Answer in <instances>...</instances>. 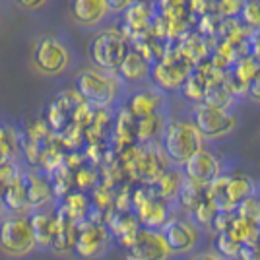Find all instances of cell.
<instances>
[{
  "mask_svg": "<svg viewBox=\"0 0 260 260\" xmlns=\"http://www.w3.org/2000/svg\"><path fill=\"white\" fill-rule=\"evenodd\" d=\"M186 260H225L223 256H219L214 249H204V250H194L190 252Z\"/></svg>",
  "mask_w": 260,
  "mask_h": 260,
  "instance_id": "8d00e7d4",
  "label": "cell"
},
{
  "mask_svg": "<svg viewBox=\"0 0 260 260\" xmlns=\"http://www.w3.org/2000/svg\"><path fill=\"white\" fill-rule=\"evenodd\" d=\"M241 243L229 231L214 233V250L225 260H241Z\"/></svg>",
  "mask_w": 260,
  "mask_h": 260,
  "instance_id": "f1b7e54d",
  "label": "cell"
},
{
  "mask_svg": "<svg viewBox=\"0 0 260 260\" xmlns=\"http://www.w3.org/2000/svg\"><path fill=\"white\" fill-rule=\"evenodd\" d=\"M58 204L64 208L66 214L76 221V225L87 221L89 210H91V198L84 190H80V192H68V194L62 196L58 200Z\"/></svg>",
  "mask_w": 260,
  "mask_h": 260,
  "instance_id": "d4e9b609",
  "label": "cell"
},
{
  "mask_svg": "<svg viewBox=\"0 0 260 260\" xmlns=\"http://www.w3.org/2000/svg\"><path fill=\"white\" fill-rule=\"evenodd\" d=\"M247 95H249L250 101H254L256 105H260V68L258 72L254 74V78L249 82V86H247Z\"/></svg>",
  "mask_w": 260,
  "mask_h": 260,
  "instance_id": "d590c367",
  "label": "cell"
},
{
  "mask_svg": "<svg viewBox=\"0 0 260 260\" xmlns=\"http://www.w3.org/2000/svg\"><path fill=\"white\" fill-rule=\"evenodd\" d=\"M181 169H183L184 177H188V179L202 184H208L210 181H214L219 173H225L223 171V163L219 161V157L214 152L206 150V148H200L192 157H188L183 163Z\"/></svg>",
  "mask_w": 260,
  "mask_h": 260,
  "instance_id": "8fae6325",
  "label": "cell"
},
{
  "mask_svg": "<svg viewBox=\"0 0 260 260\" xmlns=\"http://www.w3.org/2000/svg\"><path fill=\"white\" fill-rule=\"evenodd\" d=\"M128 252L136 260H173L175 254L167 247L161 231L140 228L136 241L132 243Z\"/></svg>",
  "mask_w": 260,
  "mask_h": 260,
  "instance_id": "9c48e42d",
  "label": "cell"
},
{
  "mask_svg": "<svg viewBox=\"0 0 260 260\" xmlns=\"http://www.w3.org/2000/svg\"><path fill=\"white\" fill-rule=\"evenodd\" d=\"M14 2H16V6L23 12H37V10H41L49 0H14Z\"/></svg>",
  "mask_w": 260,
  "mask_h": 260,
  "instance_id": "74e56055",
  "label": "cell"
},
{
  "mask_svg": "<svg viewBox=\"0 0 260 260\" xmlns=\"http://www.w3.org/2000/svg\"><path fill=\"white\" fill-rule=\"evenodd\" d=\"M105 225H107L113 241L119 243L120 247L126 250L132 247V243L136 241V235H138V231L142 228L140 221H138V216L132 210H126V212H111V216H109Z\"/></svg>",
  "mask_w": 260,
  "mask_h": 260,
  "instance_id": "4fadbf2b",
  "label": "cell"
},
{
  "mask_svg": "<svg viewBox=\"0 0 260 260\" xmlns=\"http://www.w3.org/2000/svg\"><path fill=\"white\" fill-rule=\"evenodd\" d=\"M161 152L171 165L183 167V163L192 157L200 148H204V138L196 130L192 120L167 119L161 134Z\"/></svg>",
  "mask_w": 260,
  "mask_h": 260,
  "instance_id": "3957f363",
  "label": "cell"
},
{
  "mask_svg": "<svg viewBox=\"0 0 260 260\" xmlns=\"http://www.w3.org/2000/svg\"><path fill=\"white\" fill-rule=\"evenodd\" d=\"M177 208H179L177 202L163 200L159 196H152V198H150L146 204H142L134 214L138 216V221H140L142 228L157 229V231H159V229L165 225V221L177 214Z\"/></svg>",
  "mask_w": 260,
  "mask_h": 260,
  "instance_id": "5bb4252c",
  "label": "cell"
},
{
  "mask_svg": "<svg viewBox=\"0 0 260 260\" xmlns=\"http://www.w3.org/2000/svg\"><path fill=\"white\" fill-rule=\"evenodd\" d=\"M76 93L87 105L98 109H111L122 93V80L117 72H107L99 68H84L74 80Z\"/></svg>",
  "mask_w": 260,
  "mask_h": 260,
  "instance_id": "7a4b0ae2",
  "label": "cell"
},
{
  "mask_svg": "<svg viewBox=\"0 0 260 260\" xmlns=\"http://www.w3.org/2000/svg\"><path fill=\"white\" fill-rule=\"evenodd\" d=\"M128 111L134 119L152 115L157 111H165V95L159 87H144L134 91L128 99Z\"/></svg>",
  "mask_w": 260,
  "mask_h": 260,
  "instance_id": "ac0fdd59",
  "label": "cell"
},
{
  "mask_svg": "<svg viewBox=\"0 0 260 260\" xmlns=\"http://www.w3.org/2000/svg\"><path fill=\"white\" fill-rule=\"evenodd\" d=\"M124 14V23L128 27L130 33H146L150 27V12L146 10V6L140 2H134L128 10L122 12Z\"/></svg>",
  "mask_w": 260,
  "mask_h": 260,
  "instance_id": "83f0119b",
  "label": "cell"
},
{
  "mask_svg": "<svg viewBox=\"0 0 260 260\" xmlns=\"http://www.w3.org/2000/svg\"><path fill=\"white\" fill-rule=\"evenodd\" d=\"M159 231L175 256H188L190 252L202 247L204 237H206V231L198 228L186 214L171 216Z\"/></svg>",
  "mask_w": 260,
  "mask_h": 260,
  "instance_id": "5b68a950",
  "label": "cell"
},
{
  "mask_svg": "<svg viewBox=\"0 0 260 260\" xmlns=\"http://www.w3.org/2000/svg\"><path fill=\"white\" fill-rule=\"evenodd\" d=\"M10 153H12L10 140H8L6 132L0 128V163L6 161V159H10Z\"/></svg>",
  "mask_w": 260,
  "mask_h": 260,
  "instance_id": "ab89813d",
  "label": "cell"
},
{
  "mask_svg": "<svg viewBox=\"0 0 260 260\" xmlns=\"http://www.w3.org/2000/svg\"><path fill=\"white\" fill-rule=\"evenodd\" d=\"M167 124V115L165 111H157L152 115H146L136 119V140L152 144L153 140H159L163 134V128Z\"/></svg>",
  "mask_w": 260,
  "mask_h": 260,
  "instance_id": "603a6c76",
  "label": "cell"
},
{
  "mask_svg": "<svg viewBox=\"0 0 260 260\" xmlns=\"http://www.w3.org/2000/svg\"><path fill=\"white\" fill-rule=\"evenodd\" d=\"M128 39L124 33L117 29H103L99 31L87 47L89 60L99 70L117 72L119 64L122 62L124 54L128 53Z\"/></svg>",
  "mask_w": 260,
  "mask_h": 260,
  "instance_id": "8992f818",
  "label": "cell"
},
{
  "mask_svg": "<svg viewBox=\"0 0 260 260\" xmlns=\"http://www.w3.org/2000/svg\"><path fill=\"white\" fill-rule=\"evenodd\" d=\"M113 237L105 223L84 221L78 225L76 241H74V254L80 260H101L113 249Z\"/></svg>",
  "mask_w": 260,
  "mask_h": 260,
  "instance_id": "ba28073f",
  "label": "cell"
},
{
  "mask_svg": "<svg viewBox=\"0 0 260 260\" xmlns=\"http://www.w3.org/2000/svg\"><path fill=\"white\" fill-rule=\"evenodd\" d=\"M190 120L204 140H221L229 136L237 126V117L231 111L210 105L206 101L192 105Z\"/></svg>",
  "mask_w": 260,
  "mask_h": 260,
  "instance_id": "52a82bcc",
  "label": "cell"
},
{
  "mask_svg": "<svg viewBox=\"0 0 260 260\" xmlns=\"http://www.w3.org/2000/svg\"><path fill=\"white\" fill-rule=\"evenodd\" d=\"M254 194H260V192H258V184H256V181L252 177L243 173L229 175L223 196L217 202V206L221 208V210H235L239 202H243L245 198Z\"/></svg>",
  "mask_w": 260,
  "mask_h": 260,
  "instance_id": "2e32d148",
  "label": "cell"
},
{
  "mask_svg": "<svg viewBox=\"0 0 260 260\" xmlns=\"http://www.w3.org/2000/svg\"><path fill=\"white\" fill-rule=\"evenodd\" d=\"M74 64V49L64 35L45 33L31 47V66L45 78H58Z\"/></svg>",
  "mask_w": 260,
  "mask_h": 260,
  "instance_id": "6da1fadb",
  "label": "cell"
},
{
  "mask_svg": "<svg viewBox=\"0 0 260 260\" xmlns=\"http://www.w3.org/2000/svg\"><path fill=\"white\" fill-rule=\"evenodd\" d=\"M2 202L8 212L12 214H29L31 206L27 200V188H25V181H23V169L20 171V175L12 181L4 192H2Z\"/></svg>",
  "mask_w": 260,
  "mask_h": 260,
  "instance_id": "44dd1931",
  "label": "cell"
},
{
  "mask_svg": "<svg viewBox=\"0 0 260 260\" xmlns=\"http://www.w3.org/2000/svg\"><path fill=\"white\" fill-rule=\"evenodd\" d=\"M243 0H219L217 2V14L225 16V18H233L241 12Z\"/></svg>",
  "mask_w": 260,
  "mask_h": 260,
  "instance_id": "e575fe53",
  "label": "cell"
},
{
  "mask_svg": "<svg viewBox=\"0 0 260 260\" xmlns=\"http://www.w3.org/2000/svg\"><path fill=\"white\" fill-rule=\"evenodd\" d=\"M68 119H70V105H66L64 101H54L47 117L49 126L56 132H62L68 126Z\"/></svg>",
  "mask_w": 260,
  "mask_h": 260,
  "instance_id": "4dcf8cb0",
  "label": "cell"
},
{
  "mask_svg": "<svg viewBox=\"0 0 260 260\" xmlns=\"http://www.w3.org/2000/svg\"><path fill=\"white\" fill-rule=\"evenodd\" d=\"M183 179H184L183 169L177 167V165H171L169 169H165V171L152 183L153 194L163 198V200L177 202V196H179V190H181Z\"/></svg>",
  "mask_w": 260,
  "mask_h": 260,
  "instance_id": "7402d4cb",
  "label": "cell"
},
{
  "mask_svg": "<svg viewBox=\"0 0 260 260\" xmlns=\"http://www.w3.org/2000/svg\"><path fill=\"white\" fill-rule=\"evenodd\" d=\"M29 221H31L37 250H49L51 241H53V208L47 210V206H45L31 210L29 212Z\"/></svg>",
  "mask_w": 260,
  "mask_h": 260,
  "instance_id": "ffe728a7",
  "label": "cell"
},
{
  "mask_svg": "<svg viewBox=\"0 0 260 260\" xmlns=\"http://www.w3.org/2000/svg\"><path fill=\"white\" fill-rule=\"evenodd\" d=\"M235 212H237V216L249 217V219H254L260 223V194L249 196L243 202H239Z\"/></svg>",
  "mask_w": 260,
  "mask_h": 260,
  "instance_id": "836d02e7",
  "label": "cell"
},
{
  "mask_svg": "<svg viewBox=\"0 0 260 260\" xmlns=\"http://www.w3.org/2000/svg\"><path fill=\"white\" fill-rule=\"evenodd\" d=\"M74 183L78 184V188H80V190L87 192V190H91V188L99 183L98 171H95L93 167L80 165L76 171H74Z\"/></svg>",
  "mask_w": 260,
  "mask_h": 260,
  "instance_id": "d6a6232c",
  "label": "cell"
},
{
  "mask_svg": "<svg viewBox=\"0 0 260 260\" xmlns=\"http://www.w3.org/2000/svg\"><path fill=\"white\" fill-rule=\"evenodd\" d=\"M150 74H152L153 82L157 84L159 89H163V91H175V89L183 87L184 80L190 74V68L181 64V62L161 60V62L153 64Z\"/></svg>",
  "mask_w": 260,
  "mask_h": 260,
  "instance_id": "e0dca14e",
  "label": "cell"
},
{
  "mask_svg": "<svg viewBox=\"0 0 260 260\" xmlns=\"http://www.w3.org/2000/svg\"><path fill=\"white\" fill-rule=\"evenodd\" d=\"M237 214V212H235ZM233 237L237 239L241 245L245 247H252L256 249L260 243V223L254 221V219H249V217L243 216H235L231 228L228 229Z\"/></svg>",
  "mask_w": 260,
  "mask_h": 260,
  "instance_id": "cb8c5ba5",
  "label": "cell"
},
{
  "mask_svg": "<svg viewBox=\"0 0 260 260\" xmlns=\"http://www.w3.org/2000/svg\"><path fill=\"white\" fill-rule=\"evenodd\" d=\"M217 210H219L217 202L214 200V198H210V196L206 194L202 200H200V204H198L190 214H186V216L190 217L198 228L204 229V231L208 233V231H210V225H212V219H214V216L217 214Z\"/></svg>",
  "mask_w": 260,
  "mask_h": 260,
  "instance_id": "4316f807",
  "label": "cell"
},
{
  "mask_svg": "<svg viewBox=\"0 0 260 260\" xmlns=\"http://www.w3.org/2000/svg\"><path fill=\"white\" fill-rule=\"evenodd\" d=\"M258 68H260V62L254 56L239 58L237 62L233 64V80L239 82L241 86L245 87V91H247V86H249L250 80L254 78V74L258 72Z\"/></svg>",
  "mask_w": 260,
  "mask_h": 260,
  "instance_id": "f546056e",
  "label": "cell"
},
{
  "mask_svg": "<svg viewBox=\"0 0 260 260\" xmlns=\"http://www.w3.org/2000/svg\"><path fill=\"white\" fill-rule=\"evenodd\" d=\"M250 53H252V56L260 62V29L256 31V35L252 37V51H250Z\"/></svg>",
  "mask_w": 260,
  "mask_h": 260,
  "instance_id": "60d3db41",
  "label": "cell"
},
{
  "mask_svg": "<svg viewBox=\"0 0 260 260\" xmlns=\"http://www.w3.org/2000/svg\"><path fill=\"white\" fill-rule=\"evenodd\" d=\"M23 181H25L27 200H29L31 210L45 208L47 204L56 202L47 171H43V169H23Z\"/></svg>",
  "mask_w": 260,
  "mask_h": 260,
  "instance_id": "9a60e30c",
  "label": "cell"
},
{
  "mask_svg": "<svg viewBox=\"0 0 260 260\" xmlns=\"http://www.w3.org/2000/svg\"><path fill=\"white\" fill-rule=\"evenodd\" d=\"M0 250L10 258H25L33 250H37L27 214L0 217Z\"/></svg>",
  "mask_w": 260,
  "mask_h": 260,
  "instance_id": "277c9868",
  "label": "cell"
},
{
  "mask_svg": "<svg viewBox=\"0 0 260 260\" xmlns=\"http://www.w3.org/2000/svg\"><path fill=\"white\" fill-rule=\"evenodd\" d=\"M68 16L78 27L95 29L111 16L107 0H68Z\"/></svg>",
  "mask_w": 260,
  "mask_h": 260,
  "instance_id": "30bf717a",
  "label": "cell"
},
{
  "mask_svg": "<svg viewBox=\"0 0 260 260\" xmlns=\"http://www.w3.org/2000/svg\"><path fill=\"white\" fill-rule=\"evenodd\" d=\"M152 72V62L138 51V49H128L124 54L122 62L117 68V76L122 80V84H140Z\"/></svg>",
  "mask_w": 260,
  "mask_h": 260,
  "instance_id": "d6986e66",
  "label": "cell"
},
{
  "mask_svg": "<svg viewBox=\"0 0 260 260\" xmlns=\"http://www.w3.org/2000/svg\"><path fill=\"white\" fill-rule=\"evenodd\" d=\"M78 225L72 217L64 212V208L56 204L53 208V241L49 250L54 254H64L68 250L74 249V241H76Z\"/></svg>",
  "mask_w": 260,
  "mask_h": 260,
  "instance_id": "7c38bea8",
  "label": "cell"
},
{
  "mask_svg": "<svg viewBox=\"0 0 260 260\" xmlns=\"http://www.w3.org/2000/svg\"><path fill=\"white\" fill-rule=\"evenodd\" d=\"M241 20L250 29H260V0H243V6L239 12Z\"/></svg>",
  "mask_w": 260,
  "mask_h": 260,
  "instance_id": "1f68e13d",
  "label": "cell"
},
{
  "mask_svg": "<svg viewBox=\"0 0 260 260\" xmlns=\"http://www.w3.org/2000/svg\"><path fill=\"white\" fill-rule=\"evenodd\" d=\"M134 2L136 0H107V6L111 14H122L124 10H128Z\"/></svg>",
  "mask_w": 260,
  "mask_h": 260,
  "instance_id": "f35d334b",
  "label": "cell"
},
{
  "mask_svg": "<svg viewBox=\"0 0 260 260\" xmlns=\"http://www.w3.org/2000/svg\"><path fill=\"white\" fill-rule=\"evenodd\" d=\"M206 188L208 184L196 183L192 179L184 177L183 184H181V190H179V196H177V204L181 208V212L183 214H190L200 204V200L206 196Z\"/></svg>",
  "mask_w": 260,
  "mask_h": 260,
  "instance_id": "484cf974",
  "label": "cell"
}]
</instances>
